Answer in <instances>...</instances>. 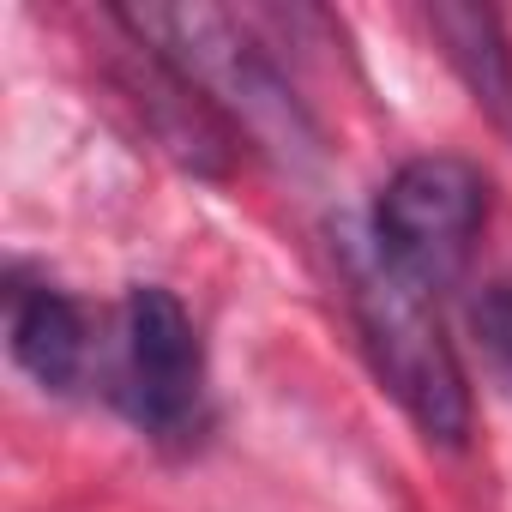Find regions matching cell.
Instances as JSON below:
<instances>
[{
	"mask_svg": "<svg viewBox=\"0 0 512 512\" xmlns=\"http://www.w3.org/2000/svg\"><path fill=\"white\" fill-rule=\"evenodd\" d=\"M338 272H344V296H350V314H356V332L380 386L428 440L458 446L470 434V386H464V368L440 326L434 296L386 260L368 229H344Z\"/></svg>",
	"mask_w": 512,
	"mask_h": 512,
	"instance_id": "6da1fadb",
	"label": "cell"
},
{
	"mask_svg": "<svg viewBox=\"0 0 512 512\" xmlns=\"http://www.w3.org/2000/svg\"><path fill=\"white\" fill-rule=\"evenodd\" d=\"M488 217V181L476 163L464 157H410L374 199V247L386 260L422 284L428 296H440L446 284L464 278L476 235Z\"/></svg>",
	"mask_w": 512,
	"mask_h": 512,
	"instance_id": "7a4b0ae2",
	"label": "cell"
},
{
	"mask_svg": "<svg viewBox=\"0 0 512 512\" xmlns=\"http://www.w3.org/2000/svg\"><path fill=\"white\" fill-rule=\"evenodd\" d=\"M121 398L133 422L151 428L157 440L187 434L199 422L205 356L187 308L157 284H139L121 308Z\"/></svg>",
	"mask_w": 512,
	"mask_h": 512,
	"instance_id": "3957f363",
	"label": "cell"
},
{
	"mask_svg": "<svg viewBox=\"0 0 512 512\" xmlns=\"http://www.w3.org/2000/svg\"><path fill=\"white\" fill-rule=\"evenodd\" d=\"M7 332H13L19 368L37 386H49V392H73L79 386L85 356H91V338H85V314L61 290L19 284L13 290V308H7Z\"/></svg>",
	"mask_w": 512,
	"mask_h": 512,
	"instance_id": "277c9868",
	"label": "cell"
},
{
	"mask_svg": "<svg viewBox=\"0 0 512 512\" xmlns=\"http://www.w3.org/2000/svg\"><path fill=\"white\" fill-rule=\"evenodd\" d=\"M440 55L452 61V73L464 79V91L476 97V109L512 139V43L500 31V19L488 7H428L422 13Z\"/></svg>",
	"mask_w": 512,
	"mask_h": 512,
	"instance_id": "5b68a950",
	"label": "cell"
},
{
	"mask_svg": "<svg viewBox=\"0 0 512 512\" xmlns=\"http://www.w3.org/2000/svg\"><path fill=\"white\" fill-rule=\"evenodd\" d=\"M476 332H482L488 356L512 374V284H494V290L476 302Z\"/></svg>",
	"mask_w": 512,
	"mask_h": 512,
	"instance_id": "8992f818",
	"label": "cell"
}]
</instances>
